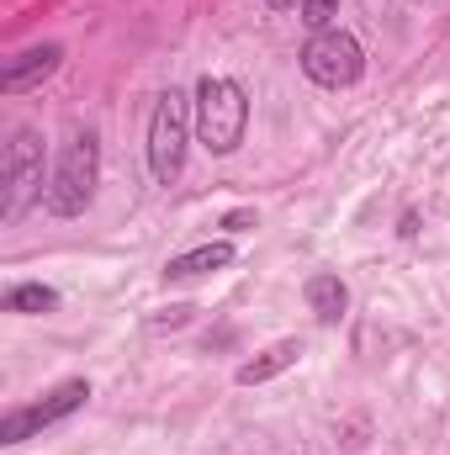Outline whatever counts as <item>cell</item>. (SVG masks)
<instances>
[{
    "mask_svg": "<svg viewBox=\"0 0 450 455\" xmlns=\"http://www.w3.org/2000/svg\"><path fill=\"white\" fill-rule=\"evenodd\" d=\"M96 180H101V143H96L91 127H75L64 138L53 180H48V212L53 218H80L96 196Z\"/></svg>",
    "mask_w": 450,
    "mask_h": 455,
    "instance_id": "6da1fadb",
    "label": "cell"
},
{
    "mask_svg": "<svg viewBox=\"0 0 450 455\" xmlns=\"http://www.w3.org/2000/svg\"><path fill=\"white\" fill-rule=\"evenodd\" d=\"M197 138H202V148L207 154H233L238 143H244V127H249V96H244V85L238 80H228V75H202L197 80Z\"/></svg>",
    "mask_w": 450,
    "mask_h": 455,
    "instance_id": "7a4b0ae2",
    "label": "cell"
},
{
    "mask_svg": "<svg viewBox=\"0 0 450 455\" xmlns=\"http://www.w3.org/2000/svg\"><path fill=\"white\" fill-rule=\"evenodd\" d=\"M186 143H191V112L181 91H165L149 116V170L159 186H175L186 170Z\"/></svg>",
    "mask_w": 450,
    "mask_h": 455,
    "instance_id": "3957f363",
    "label": "cell"
},
{
    "mask_svg": "<svg viewBox=\"0 0 450 455\" xmlns=\"http://www.w3.org/2000/svg\"><path fill=\"white\" fill-rule=\"evenodd\" d=\"M0 180H5L0 218L16 223V218L27 212V202L43 191V138H37L32 127H11L5 154H0Z\"/></svg>",
    "mask_w": 450,
    "mask_h": 455,
    "instance_id": "277c9868",
    "label": "cell"
},
{
    "mask_svg": "<svg viewBox=\"0 0 450 455\" xmlns=\"http://www.w3.org/2000/svg\"><path fill=\"white\" fill-rule=\"evenodd\" d=\"M366 69V53L360 43L344 32V27H329V32H313L308 48H302V75L324 91H350Z\"/></svg>",
    "mask_w": 450,
    "mask_h": 455,
    "instance_id": "5b68a950",
    "label": "cell"
},
{
    "mask_svg": "<svg viewBox=\"0 0 450 455\" xmlns=\"http://www.w3.org/2000/svg\"><path fill=\"white\" fill-rule=\"evenodd\" d=\"M85 403H91V381H64V387H53L43 403L11 408V413L0 419V445H21V440H32L37 429L64 424V419H69V413H80Z\"/></svg>",
    "mask_w": 450,
    "mask_h": 455,
    "instance_id": "8992f818",
    "label": "cell"
},
{
    "mask_svg": "<svg viewBox=\"0 0 450 455\" xmlns=\"http://www.w3.org/2000/svg\"><path fill=\"white\" fill-rule=\"evenodd\" d=\"M59 64H64V43H37V48H21L16 59H5V69H0V91H5V96H21V91L43 85Z\"/></svg>",
    "mask_w": 450,
    "mask_h": 455,
    "instance_id": "52a82bcc",
    "label": "cell"
},
{
    "mask_svg": "<svg viewBox=\"0 0 450 455\" xmlns=\"http://www.w3.org/2000/svg\"><path fill=\"white\" fill-rule=\"evenodd\" d=\"M302 297H308V307H313V318H318V323H339V318H344V307H350V286L339 281L334 270L308 275Z\"/></svg>",
    "mask_w": 450,
    "mask_h": 455,
    "instance_id": "ba28073f",
    "label": "cell"
},
{
    "mask_svg": "<svg viewBox=\"0 0 450 455\" xmlns=\"http://www.w3.org/2000/svg\"><path fill=\"white\" fill-rule=\"evenodd\" d=\"M302 360V339H281V344H270V349H260L249 365H238V387H260V381H270V376H281L286 365H297Z\"/></svg>",
    "mask_w": 450,
    "mask_h": 455,
    "instance_id": "9c48e42d",
    "label": "cell"
},
{
    "mask_svg": "<svg viewBox=\"0 0 450 455\" xmlns=\"http://www.w3.org/2000/svg\"><path fill=\"white\" fill-rule=\"evenodd\" d=\"M223 265H233V243L218 238V243H197V249L175 254V259L165 265V275H170V281H191V275H207V270H223Z\"/></svg>",
    "mask_w": 450,
    "mask_h": 455,
    "instance_id": "30bf717a",
    "label": "cell"
},
{
    "mask_svg": "<svg viewBox=\"0 0 450 455\" xmlns=\"http://www.w3.org/2000/svg\"><path fill=\"white\" fill-rule=\"evenodd\" d=\"M59 307V291L43 286V281H21L5 291V313H21V318H37V313H53Z\"/></svg>",
    "mask_w": 450,
    "mask_h": 455,
    "instance_id": "8fae6325",
    "label": "cell"
},
{
    "mask_svg": "<svg viewBox=\"0 0 450 455\" xmlns=\"http://www.w3.org/2000/svg\"><path fill=\"white\" fill-rule=\"evenodd\" d=\"M297 11H302V21H308L313 32H329V27H334V16H339V0H302Z\"/></svg>",
    "mask_w": 450,
    "mask_h": 455,
    "instance_id": "7c38bea8",
    "label": "cell"
},
{
    "mask_svg": "<svg viewBox=\"0 0 450 455\" xmlns=\"http://www.w3.org/2000/svg\"><path fill=\"white\" fill-rule=\"evenodd\" d=\"M270 11H292V5H302V0H265Z\"/></svg>",
    "mask_w": 450,
    "mask_h": 455,
    "instance_id": "4fadbf2b",
    "label": "cell"
}]
</instances>
